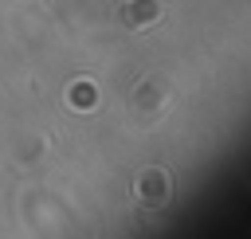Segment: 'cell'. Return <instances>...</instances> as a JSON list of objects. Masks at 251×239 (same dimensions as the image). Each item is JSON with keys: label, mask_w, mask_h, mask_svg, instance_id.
<instances>
[{"label": "cell", "mask_w": 251, "mask_h": 239, "mask_svg": "<svg viewBox=\"0 0 251 239\" xmlns=\"http://www.w3.org/2000/svg\"><path fill=\"white\" fill-rule=\"evenodd\" d=\"M157 16V4H149V0H137V4H129V8H122V20L129 24V27H141L145 20H153Z\"/></svg>", "instance_id": "obj_1"}, {"label": "cell", "mask_w": 251, "mask_h": 239, "mask_svg": "<svg viewBox=\"0 0 251 239\" xmlns=\"http://www.w3.org/2000/svg\"><path fill=\"white\" fill-rule=\"evenodd\" d=\"M141 180H145V192H149V196H165V192H169V184H165L161 172H145Z\"/></svg>", "instance_id": "obj_2"}]
</instances>
